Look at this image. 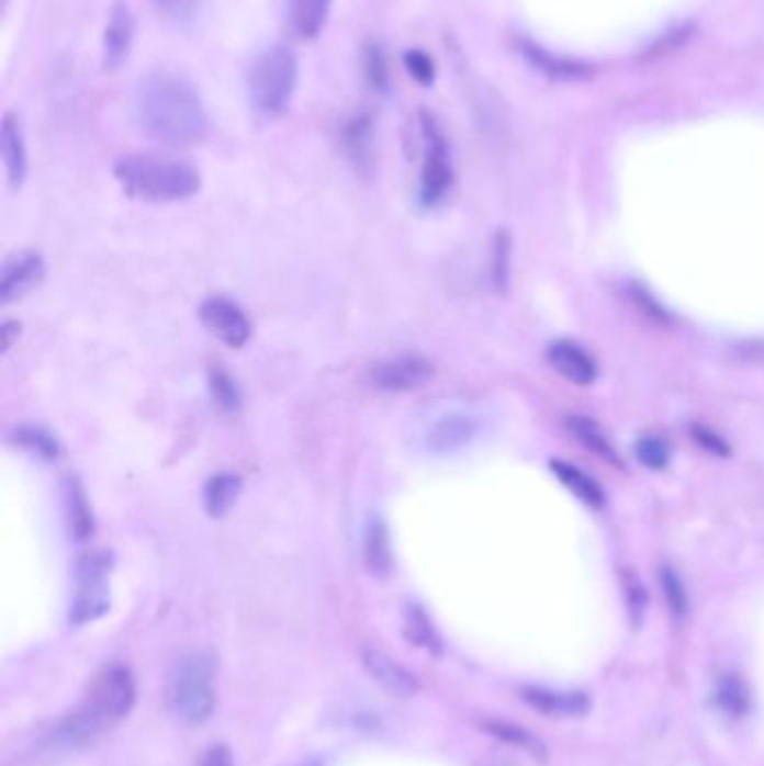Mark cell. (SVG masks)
Instances as JSON below:
<instances>
[{
  "label": "cell",
  "instance_id": "19",
  "mask_svg": "<svg viewBox=\"0 0 764 766\" xmlns=\"http://www.w3.org/2000/svg\"><path fill=\"white\" fill-rule=\"evenodd\" d=\"M372 142H374V124L368 113H357L344 124L341 144L346 148V155L357 164V167H366L370 161Z\"/></svg>",
  "mask_w": 764,
  "mask_h": 766
},
{
  "label": "cell",
  "instance_id": "15",
  "mask_svg": "<svg viewBox=\"0 0 764 766\" xmlns=\"http://www.w3.org/2000/svg\"><path fill=\"white\" fill-rule=\"evenodd\" d=\"M548 359L552 368L576 386H589L598 370L594 359L572 341H557L548 348Z\"/></svg>",
  "mask_w": 764,
  "mask_h": 766
},
{
  "label": "cell",
  "instance_id": "6",
  "mask_svg": "<svg viewBox=\"0 0 764 766\" xmlns=\"http://www.w3.org/2000/svg\"><path fill=\"white\" fill-rule=\"evenodd\" d=\"M417 131L422 139V169H419V187L417 198L422 206L430 209L445 202L453 187V164L449 142L435 122V117L426 111L417 115Z\"/></svg>",
  "mask_w": 764,
  "mask_h": 766
},
{
  "label": "cell",
  "instance_id": "28",
  "mask_svg": "<svg viewBox=\"0 0 764 766\" xmlns=\"http://www.w3.org/2000/svg\"><path fill=\"white\" fill-rule=\"evenodd\" d=\"M523 54H525V59L531 61L536 68H540L542 72H548V75H559V77H581L583 75V68L581 66H574L570 61H563L561 57H554V54L550 52H544V49H538L533 43H523L520 45Z\"/></svg>",
  "mask_w": 764,
  "mask_h": 766
},
{
  "label": "cell",
  "instance_id": "37",
  "mask_svg": "<svg viewBox=\"0 0 764 766\" xmlns=\"http://www.w3.org/2000/svg\"><path fill=\"white\" fill-rule=\"evenodd\" d=\"M307 766H318V764H307Z\"/></svg>",
  "mask_w": 764,
  "mask_h": 766
},
{
  "label": "cell",
  "instance_id": "8",
  "mask_svg": "<svg viewBox=\"0 0 764 766\" xmlns=\"http://www.w3.org/2000/svg\"><path fill=\"white\" fill-rule=\"evenodd\" d=\"M206 330L229 348H243L251 337V323L243 307L225 296H211L200 305Z\"/></svg>",
  "mask_w": 764,
  "mask_h": 766
},
{
  "label": "cell",
  "instance_id": "10",
  "mask_svg": "<svg viewBox=\"0 0 764 766\" xmlns=\"http://www.w3.org/2000/svg\"><path fill=\"white\" fill-rule=\"evenodd\" d=\"M135 16L126 3H117L108 14L103 36H101V64L105 70H120L135 43Z\"/></svg>",
  "mask_w": 764,
  "mask_h": 766
},
{
  "label": "cell",
  "instance_id": "21",
  "mask_svg": "<svg viewBox=\"0 0 764 766\" xmlns=\"http://www.w3.org/2000/svg\"><path fill=\"white\" fill-rule=\"evenodd\" d=\"M552 471L554 475L572 491V494L585 503L587 507L592 509H602L606 505V496H604V488L596 484V480H592L585 471H581L578 466L570 464V462H561V460H554L552 462Z\"/></svg>",
  "mask_w": 764,
  "mask_h": 766
},
{
  "label": "cell",
  "instance_id": "7",
  "mask_svg": "<svg viewBox=\"0 0 764 766\" xmlns=\"http://www.w3.org/2000/svg\"><path fill=\"white\" fill-rule=\"evenodd\" d=\"M111 570L113 561L105 552L86 554L77 563V583L70 604V626L83 628L99 621L111 610Z\"/></svg>",
  "mask_w": 764,
  "mask_h": 766
},
{
  "label": "cell",
  "instance_id": "35",
  "mask_svg": "<svg viewBox=\"0 0 764 766\" xmlns=\"http://www.w3.org/2000/svg\"><path fill=\"white\" fill-rule=\"evenodd\" d=\"M202 766H236V764H234V757H232L229 748L223 746V744H217V746H211L204 753Z\"/></svg>",
  "mask_w": 764,
  "mask_h": 766
},
{
  "label": "cell",
  "instance_id": "1",
  "mask_svg": "<svg viewBox=\"0 0 764 766\" xmlns=\"http://www.w3.org/2000/svg\"><path fill=\"white\" fill-rule=\"evenodd\" d=\"M135 120L146 137L167 146H191L209 133L200 90L176 70H153L139 81Z\"/></svg>",
  "mask_w": 764,
  "mask_h": 766
},
{
  "label": "cell",
  "instance_id": "17",
  "mask_svg": "<svg viewBox=\"0 0 764 766\" xmlns=\"http://www.w3.org/2000/svg\"><path fill=\"white\" fill-rule=\"evenodd\" d=\"M363 561L372 576L384 578L393 570V552L386 525L379 518H370L363 533Z\"/></svg>",
  "mask_w": 764,
  "mask_h": 766
},
{
  "label": "cell",
  "instance_id": "24",
  "mask_svg": "<svg viewBox=\"0 0 764 766\" xmlns=\"http://www.w3.org/2000/svg\"><path fill=\"white\" fill-rule=\"evenodd\" d=\"M568 428L570 432L574 435V440L578 444H583L585 449H589L592 453H596L598 458H606L610 462H617V453H615V447L610 442V437L602 430V426L594 424L592 419L587 417H578V415H572L568 417Z\"/></svg>",
  "mask_w": 764,
  "mask_h": 766
},
{
  "label": "cell",
  "instance_id": "3",
  "mask_svg": "<svg viewBox=\"0 0 764 766\" xmlns=\"http://www.w3.org/2000/svg\"><path fill=\"white\" fill-rule=\"evenodd\" d=\"M115 178L128 195L146 202L187 200L202 187V178L191 164L157 155L120 157Z\"/></svg>",
  "mask_w": 764,
  "mask_h": 766
},
{
  "label": "cell",
  "instance_id": "26",
  "mask_svg": "<svg viewBox=\"0 0 764 766\" xmlns=\"http://www.w3.org/2000/svg\"><path fill=\"white\" fill-rule=\"evenodd\" d=\"M716 703L722 713L731 718H742L749 710V692L738 675H724L716 688Z\"/></svg>",
  "mask_w": 764,
  "mask_h": 766
},
{
  "label": "cell",
  "instance_id": "11",
  "mask_svg": "<svg viewBox=\"0 0 764 766\" xmlns=\"http://www.w3.org/2000/svg\"><path fill=\"white\" fill-rule=\"evenodd\" d=\"M430 374H432V368L426 359L415 354H402V357H393L377 363L370 372V379L381 391L402 393V391L419 388Z\"/></svg>",
  "mask_w": 764,
  "mask_h": 766
},
{
  "label": "cell",
  "instance_id": "9",
  "mask_svg": "<svg viewBox=\"0 0 764 766\" xmlns=\"http://www.w3.org/2000/svg\"><path fill=\"white\" fill-rule=\"evenodd\" d=\"M480 432V421L478 417H473L471 413L464 410H451L440 415L435 421H430V426L426 428V449L438 453V455H447V453H456L467 449Z\"/></svg>",
  "mask_w": 764,
  "mask_h": 766
},
{
  "label": "cell",
  "instance_id": "33",
  "mask_svg": "<svg viewBox=\"0 0 764 766\" xmlns=\"http://www.w3.org/2000/svg\"><path fill=\"white\" fill-rule=\"evenodd\" d=\"M211 391H213V397L217 399V404H221L223 408L236 410L240 406V393L236 388V383L225 372H213Z\"/></svg>",
  "mask_w": 764,
  "mask_h": 766
},
{
  "label": "cell",
  "instance_id": "36",
  "mask_svg": "<svg viewBox=\"0 0 764 766\" xmlns=\"http://www.w3.org/2000/svg\"><path fill=\"white\" fill-rule=\"evenodd\" d=\"M157 3L176 19H187L193 14L198 0H157Z\"/></svg>",
  "mask_w": 764,
  "mask_h": 766
},
{
  "label": "cell",
  "instance_id": "13",
  "mask_svg": "<svg viewBox=\"0 0 764 766\" xmlns=\"http://www.w3.org/2000/svg\"><path fill=\"white\" fill-rule=\"evenodd\" d=\"M335 0H283L285 30L299 41L316 38L330 19Z\"/></svg>",
  "mask_w": 764,
  "mask_h": 766
},
{
  "label": "cell",
  "instance_id": "5",
  "mask_svg": "<svg viewBox=\"0 0 764 766\" xmlns=\"http://www.w3.org/2000/svg\"><path fill=\"white\" fill-rule=\"evenodd\" d=\"M169 708L189 726L211 720L215 710V656L211 652H189L176 664L169 681Z\"/></svg>",
  "mask_w": 764,
  "mask_h": 766
},
{
  "label": "cell",
  "instance_id": "12",
  "mask_svg": "<svg viewBox=\"0 0 764 766\" xmlns=\"http://www.w3.org/2000/svg\"><path fill=\"white\" fill-rule=\"evenodd\" d=\"M45 279V262L34 251L12 256L0 271V301L12 303L27 296Z\"/></svg>",
  "mask_w": 764,
  "mask_h": 766
},
{
  "label": "cell",
  "instance_id": "30",
  "mask_svg": "<svg viewBox=\"0 0 764 766\" xmlns=\"http://www.w3.org/2000/svg\"><path fill=\"white\" fill-rule=\"evenodd\" d=\"M402 64H404L406 72L411 75V79L424 88H430L435 83V77H438V68H435L432 57L419 47L406 49L404 57H402Z\"/></svg>",
  "mask_w": 764,
  "mask_h": 766
},
{
  "label": "cell",
  "instance_id": "31",
  "mask_svg": "<svg viewBox=\"0 0 764 766\" xmlns=\"http://www.w3.org/2000/svg\"><path fill=\"white\" fill-rule=\"evenodd\" d=\"M634 453L643 466L654 469V471L664 469L671 460V451H668L666 442L654 435H643L641 440L634 444Z\"/></svg>",
  "mask_w": 764,
  "mask_h": 766
},
{
  "label": "cell",
  "instance_id": "27",
  "mask_svg": "<svg viewBox=\"0 0 764 766\" xmlns=\"http://www.w3.org/2000/svg\"><path fill=\"white\" fill-rule=\"evenodd\" d=\"M14 442L38 458H45V460L59 458V442L38 426H21L14 435Z\"/></svg>",
  "mask_w": 764,
  "mask_h": 766
},
{
  "label": "cell",
  "instance_id": "23",
  "mask_svg": "<svg viewBox=\"0 0 764 766\" xmlns=\"http://www.w3.org/2000/svg\"><path fill=\"white\" fill-rule=\"evenodd\" d=\"M66 509H68V525H70V533L75 540L83 542L92 536L94 529V520H92V511H90V503L83 494V488L77 480H68L66 484Z\"/></svg>",
  "mask_w": 764,
  "mask_h": 766
},
{
  "label": "cell",
  "instance_id": "25",
  "mask_svg": "<svg viewBox=\"0 0 764 766\" xmlns=\"http://www.w3.org/2000/svg\"><path fill=\"white\" fill-rule=\"evenodd\" d=\"M404 634H406V639H408L413 645L424 647V650H428V652H440V647H442L438 632H435L430 619L426 617V612H424L419 606H411V608L406 610Z\"/></svg>",
  "mask_w": 764,
  "mask_h": 766
},
{
  "label": "cell",
  "instance_id": "20",
  "mask_svg": "<svg viewBox=\"0 0 764 766\" xmlns=\"http://www.w3.org/2000/svg\"><path fill=\"white\" fill-rule=\"evenodd\" d=\"M243 480L236 473H217L204 484V509L209 516H225L238 500Z\"/></svg>",
  "mask_w": 764,
  "mask_h": 766
},
{
  "label": "cell",
  "instance_id": "29",
  "mask_svg": "<svg viewBox=\"0 0 764 766\" xmlns=\"http://www.w3.org/2000/svg\"><path fill=\"white\" fill-rule=\"evenodd\" d=\"M484 726H486V731H488L491 735H496L498 740H503V742H507V744L520 746V748H525V751H529V753H533V755H542V753H544L542 742L536 740L529 731H525V729H520V726H516V724L494 720V722H486Z\"/></svg>",
  "mask_w": 764,
  "mask_h": 766
},
{
  "label": "cell",
  "instance_id": "34",
  "mask_svg": "<svg viewBox=\"0 0 764 766\" xmlns=\"http://www.w3.org/2000/svg\"><path fill=\"white\" fill-rule=\"evenodd\" d=\"M693 437L697 440V444L701 449H706L708 453H714V455H729V447L722 442V437H718L714 430H708L704 426H693Z\"/></svg>",
  "mask_w": 764,
  "mask_h": 766
},
{
  "label": "cell",
  "instance_id": "18",
  "mask_svg": "<svg viewBox=\"0 0 764 766\" xmlns=\"http://www.w3.org/2000/svg\"><path fill=\"white\" fill-rule=\"evenodd\" d=\"M523 697L540 713L548 716H583L587 710V697L583 692H557L544 688H525Z\"/></svg>",
  "mask_w": 764,
  "mask_h": 766
},
{
  "label": "cell",
  "instance_id": "32",
  "mask_svg": "<svg viewBox=\"0 0 764 766\" xmlns=\"http://www.w3.org/2000/svg\"><path fill=\"white\" fill-rule=\"evenodd\" d=\"M660 578H662V587H664V596L668 600V608L675 617H684L688 612V596H686V589H684V583L679 581L677 572L671 570V567H662L660 572Z\"/></svg>",
  "mask_w": 764,
  "mask_h": 766
},
{
  "label": "cell",
  "instance_id": "16",
  "mask_svg": "<svg viewBox=\"0 0 764 766\" xmlns=\"http://www.w3.org/2000/svg\"><path fill=\"white\" fill-rule=\"evenodd\" d=\"M0 155H3L10 184L21 187L27 176V146L21 122L12 113H8L0 124Z\"/></svg>",
  "mask_w": 764,
  "mask_h": 766
},
{
  "label": "cell",
  "instance_id": "2",
  "mask_svg": "<svg viewBox=\"0 0 764 766\" xmlns=\"http://www.w3.org/2000/svg\"><path fill=\"white\" fill-rule=\"evenodd\" d=\"M135 679L122 664L103 668L88 697L45 737L47 751H77L117 726L135 706Z\"/></svg>",
  "mask_w": 764,
  "mask_h": 766
},
{
  "label": "cell",
  "instance_id": "14",
  "mask_svg": "<svg viewBox=\"0 0 764 766\" xmlns=\"http://www.w3.org/2000/svg\"><path fill=\"white\" fill-rule=\"evenodd\" d=\"M361 660H363L368 675L386 692H391L393 697L406 699V697L417 695V690H419L417 679L406 668H402L397 662H393L386 652L368 647V650H363Z\"/></svg>",
  "mask_w": 764,
  "mask_h": 766
},
{
  "label": "cell",
  "instance_id": "4",
  "mask_svg": "<svg viewBox=\"0 0 764 766\" xmlns=\"http://www.w3.org/2000/svg\"><path fill=\"white\" fill-rule=\"evenodd\" d=\"M301 66L292 47L277 43L265 47L247 75V94L254 111L265 117L283 115L299 88Z\"/></svg>",
  "mask_w": 764,
  "mask_h": 766
},
{
  "label": "cell",
  "instance_id": "22",
  "mask_svg": "<svg viewBox=\"0 0 764 766\" xmlns=\"http://www.w3.org/2000/svg\"><path fill=\"white\" fill-rule=\"evenodd\" d=\"M363 81L374 94H389L391 90V64L386 47L379 41H370L361 49Z\"/></svg>",
  "mask_w": 764,
  "mask_h": 766
}]
</instances>
